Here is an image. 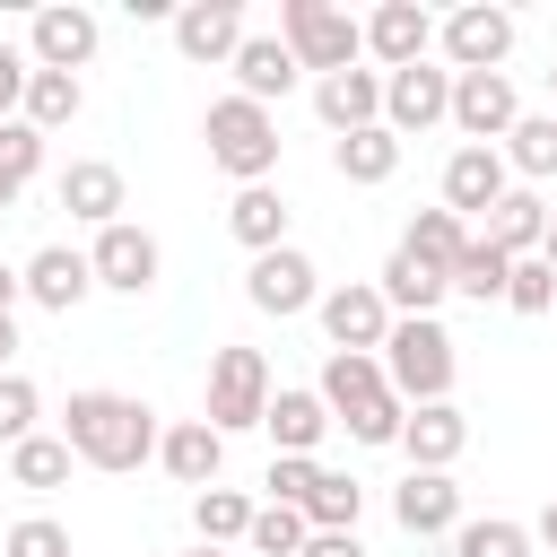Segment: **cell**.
Instances as JSON below:
<instances>
[{"label": "cell", "mask_w": 557, "mask_h": 557, "mask_svg": "<svg viewBox=\"0 0 557 557\" xmlns=\"http://www.w3.org/2000/svg\"><path fill=\"white\" fill-rule=\"evenodd\" d=\"M244 305H252V313H270V322L313 313V305H322V270H313V252H296V244L252 252V270H244Z\"/></svg>", "instance_id": "52a82bcc"}, {"label": "cell", "mask_w": 557, "mask_h": 557, "mask_svg": "<svg viewBox=\"0 0 557 557\" xmlns=\"http://www.w3.org/2000/svg\"><path fill=\"white\" fill-rule=\"evenodd\" d=\"M313 479H322V461H313V453H270V479H261L270 496H261V505H296V513H305Z\"/></svg>", "instance_id": "f35d334b"}, {"label": "cell", "mask_w": 557, "mask_h": 557, "mask_svg": "<svg viewBox=\"0 0 557 557\" xmlns=\"http://www.w3.org/2000/svg\"><path fill=\"white\" fill-rule=\"evenodd\" d=\"M548 96H557V61H548Z\"/></svg>", "instance_id": "816d5d0a"}, {"label": "cell", "mask_w": 557, "mask_h": 557, "mask_svg": "<svg viewBox=\"0 0 557 557\" xmlns=\"http://www.w3.org/2000/svg\"><path fill=\"white\" fill-rule=\"evenodd\" d=\"M9 487H26V496H52V487H70V444L61 435H26V444H9Z\"/></svg>", "instance_id": "1f68e13d"}, {"label": "cell", "mask_w": 557, "mask_h": 557, "mask_svg": "<svg viewBox=\"0 0 557 557\" xmlns=\"http://www.w3.org/2000/svg\"><path fill=\"white\" fill-rule=\"evenodd\" d=\"M35 418H44V392H35L26 374H0V444H26Z\"/></svg>", "instance_id": "60d3db41"}, {"label": "cell", "mask_w": 557, "mask_h": 557, "mask_svg": "<svg viewBox=\"0 0 557 557\" xmlns=\"http://www.w3.org/2000/svg\"><path fill=\"white\" fill-rule=\"evenodd\" d=\"M0 557H70V531L52 513H26V522L0 531Z\"/></svg>", "instance_id": "b9f144b4"}, {"label": "cell", "mask_w": 557, "mask_h": 557, "mask_svg": "<svg viewBox=\"0 0 557 557\" xmlns=\"http://www.w3.org/2000/svg\"><path fill=\"white\" fill-rule=\"evenodd\" d=\"M313 113H322V131L331 139H348V131H366V122H383V70H331V78H313Z\"/></svg>", "instance_id": "ac0fdd59"}, {"label": "cell", "mask_w": 557, "mask_h": 557, "mask_svg": "<svg viewBox=\"0 0 557 557\" xmlns=\"http://www.w3.org/2000/svg\"><path fill=\"white\" fill-rule=\"evenodd\" d=\"M244 548H252V557H296V548H305V513H296V505H252Z\"/></svg>", "instance_id": "74e56055"}, {"label": "cell", "mask_w": 557, "mask_h": 557, "mask_svg": "<svg viewBox=\"0 0 557 557\" xmlns=\"http://www.w3.org/2000/svg\"><path fill=\"white\" fill-rule=\"evenodd\" d=\"M52 200H61L78 226H113V218L131 209V191H122V165H113V157H70V165L52 174Z\"/></svg>", "instance_id": "9a60e30c"}, {"label": "cell", "mask_w": 557, "mask_h": 557, "mask_svg": "<svg viewBox=\"0 0 557 557\" xmlns=\"http://www.w3.org/2000/svg\"><path fill=\"white\" fill-rule=\"evenodd\" d=\"M157 409L139 400V392H104V383H87V392H70V409H61V444H70V461H87V470H139V461H157Z\"/></svg>", "instance_id": "6da1fadb"}, {"label": "cell", "mask_w": 557, "mask_h": 557, "mask_svg": "<svg viewBox=\"0 0 557 557\" xmlns=\"http://www.w3.org/2000/svg\"><path fill=\"white\" fill-rule=\"evenodd\" d=\"M9 348H17V313H0V374H9Z\"/></svg>", "instance_id": "c3c4849f"}, {"label": "cell", "mask_w": 557, "mask_h": 557, "mask_svg": "<svg viewBox=\"0 0 557 557\" xmlns=\"http://www.w3.org/2000/svg\"><path fill=\"white\" fill-rule=\"evenodd\" d=\"M226 70H235V96H252V104H270V113H278V96L305 78V70H296V52H287L278 35H244Z\"/></svg>", "instance_id": "cb8c5ba5"}, {"label": "cell", "mask_w": 557, "mask_h": 557, "mask_svg": "<svg viewBox=\"0 0 557 557\" xmlns=\"http://www.w3.org/2000/svg\"><path fill=\"white\" fill-rule=\"evenodd\" d=\"M505 191H513V174H505V157H496V148H453V157H444V209H453L461 226H470V218H487Z\"/></svg>", "instance_id": "d6986e66"}, {"label": "cell", "mask_w": 557, "mask_h": 557, "mask_svg": "<svg viewBox=\"0 0 557 557\" xmlns=\"http://www.w3.org/2000/svg\"><path fill=\"white\" fill-rule=\"evenodd\" d=\"M374 366H383V383H392V400H400V409L453 400V374H461L453 331H444L435 313H426V322H392V331H383V348H374Z\"/></svg>", "instance_id": "3957f363"}, {"label": "cell", "mask_w": 557, "mask_h": 557, "mask_svg": "<svg viewBox=\"0 0 557 557\" xmlns=\"http://www.w3.org/2000/svg\"><path fill=\"white\" fill-rule=\"evenodd\" d=\"M357 35H366V61H383V78L409 70V61H435V17L418 0H374L357 17Z\"/></svg>", "instance_id": "4fadbf2b"}, {"label": "cell", "mask_w": 557, "mask_h": 557, "mask_svg": "<svg viewBox=\"0 0 557 557\" xmlns=\"http://www.w3.org/2000/svg\"><path fill=\"white\" fill-rule=\"evenodd\" d=\"M479 235H487V244H496L505 261H531V252H540V235H548V200L513 183V191H505V200H496V209L479 218Z\"/></svg>", "instance_id": "484cf974"}, {"label": "cell", "mask_w": 557, "mask_h": 557, "mask_svg": "<svg viewBox=\"0 0 557 557\" xmlns=\"http://www.w3.org/2000/svg\"><path fill=\"white\" fill-rule=\"evenodd\" d=\"M96 44H104V17L78 9V0H44V9L26 17V61H35V70L78 78V70L96 61Z\"/></svg>", "instance_id": "8992f818"}, {"label": "cell", "mask_w": 557, "mask_h": 557, "mask_svg": "<svg viewBox=\"0 0 557 557\" xmlns=\"http://www.w3.org/2000/svg\"><path fill=\"white\" fill-rule=\"evenodd\" d=\"M505 278H513V261H505L487 235H470V244L453 252V270H444V287L470 296V305H505Z\"/></svg>", "instance_id": "4dcf8cb0"}, {"label": "cell", "mask_w": 557, "mask_h": 557, "mask_svg": "<svg viewBox=\"0 0 557 557\" xmlns=\"http://www.w3.org/2000/svg\"><path fill=\"white\" fill-rule=\"evenodd\" d=\"M191 531H200V548H235L252 531V496L244 487H200L191 496Z\"/></svg>", "instance_id": "d6a6232c"}, {"label": "cell", "mask_w": 557, "mask_h": 557, "mask_svg": "<svg viewBox=\"0 0 557 557\" xmlns=\"http://www.w3.org/2000/svg\"><path fill=\"white\" fill-rule=\"evenodd\" d=\"M200 139H209V165L244 191V183H270L278 174V113L270 104H252V96H209V113H200Z\"/></svg>", "instance_id": "7a4b0ae2"}, {"label": "cell", "mask_w": 557, "mask_h": 557, "mask_svg": "<svg viewBox=\"0 0 557 557\" xmlns=\"http://www.w3.org/2000/svg\"><path fill=\"white\" fill-rule=\"evenodd\" d=\"M44 174V131L26 122H0V209H17V191Z\"/></svg>", "instance_id": "d590c367"}, {"label": "cell", "mask_w": 557, "mask_h": 557, "mask_svg": "<svg viewBox=\"0 0 557 557\" xmlns=\"http://www.w3.org/2000/svg\"><path fill=\"white\" fill-rule=\"evenodd\" d=\"M435 122H453V70H444V61L392 70V78H383V131H392V139H418V131H435Z\"/></svg>", "instance_id": "8fae6325"}, {"label": "cell", "mask_w": 557, "mask_h": 557, "mask_svg": "<svg viewBox=\"0 0 557 557\" xmlns=\"http://www.w3.org/2000/svg\"><path fill=\"white\" fill-rule=\"evenodd\" d=\"M540 261L557 270V209H548V235H540Z\"/></svg>", "instance_id": "681fc988"}, {"label": "cell", "mask_w": 557, "mask_h": 557, "mask_svg": "<svg viewBox=\"0 0 557 557\" xmlns=\"http://www.w3.org/2000/svg\"><path fill=\"white\" fill-rule=\"evenodd\" d=\"M278 44L296 52V70L331 78V70H357L366 61V35L339 0H278Z\"/></svg>", "instance_id": "277c9868"}, {"label": "cell", "mask_w": 557, "mask_h": 557, "mask_svg": "<svg viewBox=\"0 0 557 557\" xmlns=\"http://www.w3.org/2000/svg\"><path fill=\"white\" fill-rule=\"evenodd\" d=\"M374 296L392 305V322H426L453 287H444V270H426L418 252H400V244H392V252H383V270H374Z\"/></svg>", "instance_id": "603a6c76"}, {"label": "cell", "mask_w": 557, "mask_h": 557, "mask_svg": "<svg viewBox=\"0 0 557 557\" xmlns=\"http://www.w3.org/2000/svg\"><path fill=\"white\" fill-rule=\"evenodd\" d=\"M313 322H322V339H331V348L374 357V348H383V331H392V305L374 296V278H339V287H322Z\"/></svg>", "instance_id": "7c38bea8"}, {"label": "cell", "mask_w": 557, "mask_h": 557, "mask_svg": "<svg viewBox=\"0 0 557 557\" xmlns=\"http://www.w3.org/2000/svg\"><path fill=\"white\" fill-rule=\"evenodd\" d=\"M261 435H270V453H313V461H322L331 409L313 400V383H278V392H270V409H261Z\"/></svg>", "instance_id": "ffe728a7"}, {"label": "cell", "mask_w": 557, "mask_h": 557, "mask_svg": "<svg viewBox=\"0 0 557 557\" xmlns=\"http://www.w3.org/2000/svg\"><path fill=\"white\" fill-rule=\"evenodd\" d=\"M383 392H392V383H383V366H374V357H348V348H331V357H322L313 400L331 409V426H339V418H357V409H366V400H383Z\"/></svg>", "instance_id": "4316f807"}, {"label": "cell", "mask_w": 557, "mask_h": 557, "mask_svg": "<svg viewBox=\"0 0 557 557\" xmlns=\"http://www.w3.org/2000/svg\"><path fill=\"white\" fill-rule=\"evenodd\" d=\"M165 26H174V52H183V61H200V70H226V61H235V44L252 35V26H244V0H183Z\"/></svg>", "instance_id": "5bb4252c"}, {"label": "cell", "mask_w": 557, "mask_h": 557, "mask_svg": "<svg viewBox=\"0 0 557 557\" xmlns=\"http://www.w3.org/2000/svg\"><path fill=\"white\" fill-rule=\"evenodd\" d=\"M357 513H366V487L348 470H322L305 496V531H357Z\"/></svg>", "instance_id": "e575fe53"}, {"label": "cell", "mask_w": 557, "mask_h": 557, "mask_svg": "<svg viewBox=\"0 0 557 557\" xmlns=\"http://www.w3.org/2000/svg\"><path fill=\"white\" fill-rule=\"evenodd\" d=\"M17 296H26V287H17V270L0 261V313H17Z\"/></svg>", "instance_id": "bcb514c9"}, {"label": "cell", "mask_w": 557, "mask_h": 557, "mask_svg": "<svg viewBox=\"0 0 557 557\" xmlns=\"http://www.w3.org/2000/svg\"><path fill=\"white\" fill-rule=\"evenodd\" d=\"M17 287H26L44 313H78V305L96 296V270H87V252H78V244H44V252H26Z\"/></svg>", "instance_id": "e0dca14e"}, {"label": "cell", "mask_w": 557, "mask_h": 557, "mask_svg": "<svg viewBox=\"0 0 557 557\" xmlns=\"http://www.w3.org/2000/svg\"><path fill=\"white\" fill-rule=\"evenodd\" d=\"M26 44H0V122H17V104H26Z\"/></svg>", "instance_id": "ee69618b"}, {"label": "cell", "mask_w": 557, "mask_h": 557, "mask_svg": "<svg viewBox=\"0 0 557 557\" xmlns=\"http://www.w3.org/2000/svg\"><path fill=\"white\" fill-rule=\"evenodd\" d=\"M331 174H339V183H357V191H374V183H392V174H400V139H392L383 122H366V131L331 139Z\"/></svg>", "instance_id": "83f0119b"}, {"label": "cell", "mask_w": 557, "mask_h": 557, "mask_svg": "<svg viewBox=\"0 0 557 557\" xmlns=\"http://www.w3.org/2000/svg\"><path fill=\"white\" fill-rule=\"evenodd\" d=\"M453 557H531V522H513V513L461 522V531H453Z\"/></svg>", "instance_id": "8d00e7d4"}, {"label": "cell", "mask_w": 557, "mask_h": 557, "mask_svg": "<svg viewBox=\"0 0 557 557\" xmlns=\"http://www.w3.org/2000/svg\"><path fill=\"white\" fill-rule=\"evenodd\" d=\"M400 453H409V470H453L470 453V418L453 400H426V409L400 418Z\"/></svg>", "instance_id": "44dd1931"}, {"label": "cell", "mask_w": 557, "mask_h": 557, "mask_svg": "<svg viewBox=\"0 0 557 557\" xmlns=\"http://www.w3.org/2000/svg\"><path fill=\"white\" fill-rule=\"evenodd\" d=\"M157 461H165V479H183V487L200 496V487H218V470H226V435H218L209 418H174V426L157 435Z\"/></svg>", "instance_id": "7402d4cb"}, {"label": "cell", "mask_w": 557, "mask_h": 557, "mask_svg": "<svg viewBox=\"0 0 557 557\" xmlns=\"http://www.w3.org/2000/svg\"><path fill=\"white\" fill-rule=\"evenodd\" d=\"M87 270H96V287H113V296H148V287L165 278V244H157L148 226L113 218V226H96V244H87Z\"/></svg>", "instance_id": "30bf717a"}, {"label": "cell", "mask_w": 557, "mask_h": 557, "mask_svg": "<svg viewBox=\"0 0 557 557\" xmlns=\"http://www.w3.org/2000/svg\"><path fill=\"white\" fill-rule=\"evenodd\" d=\"M513 122H522L513 70H461L453 78V131H461V148H496Z\"/></svg>", "instance_id": "9c48e42d"}, {"label": "cell", "mask_w": 557, "mask_h": 557, "mask_svg": "<svg viewBox=\"0 0 557 557\" xmlns=\"http://www.w3.org/2000/svg\"><path fill=\"white\" fill-rule=\"evenodd\" d=\"M78 104H87V87H78V78H61V70H26V104H17V122L52 139V131H70V122H78Z\"/></svg>", "instance_id": "f546056e"}, {"label": "cell", "mask_w": 557, "mask_h": 557, "mask_svg": "<svg viewBox=\"0 0 557 557\" xmlns=\"http://www.w3.org/2000/svg\"><path fill=\"white\" fill-rule=\"evenodd\" d=\"M435 52H444L453 78H461V70H505V52H513V9L461 0L453 17H435Z\"/></svg>", "instance_id": "ba28073f"}, {"label": "cell", "mask_w": 557, "mask_h": 557, "mask_svg": "<svg viewBox=\"0 0 557 557\" xmlns=\"http://www.w3.org/2000/svg\"><path fill=\"white\" fill-rule=\"evenodd\" d=\"M287 200H278V183H244L235 200H226V235L244 244V252H278L287 244Z\"/></svg>", "instance_id": "d4e9b609"}, {"label": "cell", "mask_w": 557, "mask_h": 557, "mask_svg": "<svg viewBox=\"0 0 557 557\" xmlns=\"http://www.w3.org/2000/svg\"><path fill=\"white\" fill-rule=\"evenodd\" d=\"M461 244H470V226H461L444 200H435V209H418V218L400 226V252H418L426 270H453V252H461Z\"/></svg>", "instance_id": "836d02e7"}, {"label": "cell", "mask_w": 557, "mask_h": 557, "mask_svg": "<svg viewBox=\"0 0 557 557\" xmlns=\"http://www.w3.org/2000/svg\"><path fill=\"white\" fill-rule=\"evenodd\" d=\"M270 357L261 348H244V339H226L218 357H209V392H200V418L218 426V435H244V426H261V409H270Z\"/></svg>", "instance_id": "5b68a950"}, {"label": "cell", "mask_w": 557, "mask_h": 557, "mask_svg": "<svg viewBox=\"0 0 557 557\" xmlns=\"http://www.w3.org/2000/svg\"><path fill=\"white\" fill-rule=\"evenodd\" d=\"M505 305L513 313H557V270L531 252V261H513V278H505Z\"/></svg>", "instance_id": "ab89813d"}, {"label": "cell", "mask_w": 557, "mask_h": 557, "mask_svg": "<svg viewBox=\"0 0 557 557\" xmlns=\"http://www.w3.org/2000/svg\"><path fill=\"white\" fill-rule=\"evenodd\" d=\"M296 557H366V540H357V531H305Z\"/></svg>", "instance_id": "f6af8a7d"}, {"label": "cell", "mask_w": 557, "mask_h": 557, "mask_svg": "<svg viewBox=\"0 0 557 557\" xmlns=\"http://www.w3.org/2000/svg\"><path fill=\"white\" fill-rule=\"evenodd\" d=\"M183 557H226V548H200V540H191V548H183Z\"/></svg>", "instance_id": "f907efd6"}, {"label": "cell", "mask_w": 557, "mask_h": 557, "mask_svg": "<svg viewBox=\"0 0 557 557\" xmlns=\"http://www.w3.org/2000/svg\"><path fill=\"white\" fill-rule=\"evenodd\" d=\"M392 522H400L409 540H453V531H461V487H453V470H409V479L392 487Z\"/></svg>", "instance_id": "2e32d148"}, {"label": "cell", "mask_w": 557, "mask_h": 557, "mask_svg": "<svg viewBox=\"0 0 557 557\" xmlns=\"http://www.w3.org/2000/svg\"><path fill=\"white\" fill-rule=\"evenodd\" d=\"M400 418H409V409L383 392V400H366V409H357V418H339V426H348L357 444H400Z\"/></svg>", "instance_id": "7bdbcfd3"}, {"label": "cell", "mask_w": 557, "mask_h": 557, "mask_svg": "<svg viewBox=\"0 0 557 557\" xmlns=\"http://www.w3.org/2000/svg\"><path fill=\"white\" fill-rule=\"evenodd\" d=\"M531 540H548V548H557V496H548V513L531 522Z\"/></svg>", "instance_id": "7dc6e473"}, {"label": "cell", "mask_w": 557, "mask_h": 557, "mask_svg": "<svg viewBox=\"0 0 557 557\" xmlns=\"http://www.w3.org/2000/svg\"><path fill=\"white\" fill-rule=\"evenodd\" d=\"M496 157H505V174L531 191V183H548L557 174V113H522L505 139H496Z\"/></svg>", "instance_id": "f1b7e54d"}]
</instances>
